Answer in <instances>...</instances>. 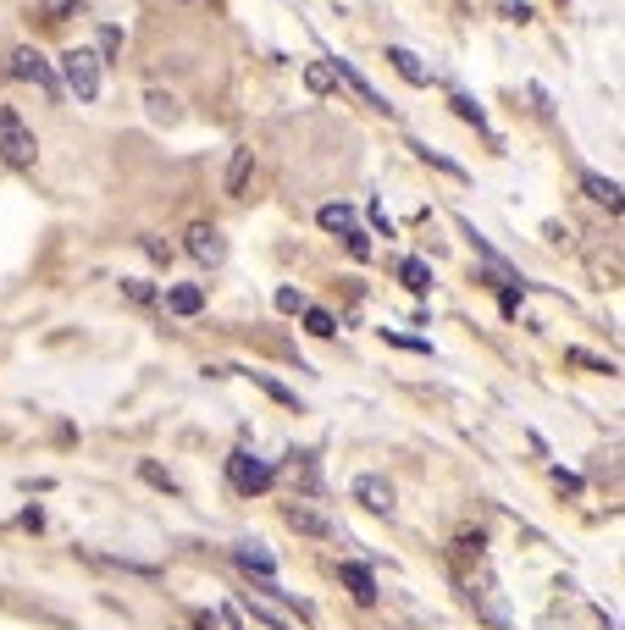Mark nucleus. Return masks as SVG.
Masks as SVG:
<instances>
[{
  "label": "nucleus",
  "instance_id": "obj_19",
  "mask_svg": "<svg viewBox=\"0 0 625 630\" xmlns=\"http://www.w3.org/2000/svg\"><path fill=\"white\" fill-rule=\"evenodd\" d=\"M305 326H310L316 337H332V332H338V315L321 310V305H305Z\"/></svg>",
  "mask_w": 625,
  "mask_h": 630
},
{
  "label": "nucleus",
  "instance_id": "obj_16",
  "mask_svg": "<svg viewBox=\"0 0 625 630\" xmlns=\"http://www.w3.org/2000/svg\"><path fill=\"white\" fill-rule=\"evenodd\" d=\"M316 222H321L327 233H343V238H349V233H360V227H355V210H349V205H321V210H316Z\"/></svg>",
  "mask_w": 625,
  "mask_h": 630
},
{
  "label": "nucleus",
  "instance_id": "obj_11",
  "mask_svg": "<svg viewBox=\"0 0 625 630\" xmlns=\"http://www.w3.org/2000/svg\"><path fill=\"white\" fill-rule=\"evenodd\" d=\"M145 116H150L156 127H177V122H183V105H177V95H166V89H145Z\"/></svg>",
  "mask_w": 625,
  "mask_h": 630
},
{
  "label": "nucleus",
  "instance_id": "obj_5",
  "mask_svg": "<svg viewBox=\"0 0 625 630\" xmlns=\"http://www.w3.org/2000/svg\"><path fill=\"white\" fill-rule=\"evenodd\" d=\"M283 520H288L294 531H305V536H321V542H338V536H343L332 515H321L316 504H299V498H294V504H283Z\"/></svg>",
  "mask_w": 625,
  "mask_h": 630
},
{
  "label": "nucleus",
  "instance_id": "obj_1",
  "mask_svg": "<svg viewBox=\"0 0 625 630\" xmlns=\"http://www.w3.org/2000/svg\"><path fill=\"white\" fill-rule=\"evenodd\" d=\"M0 161L17 166V172H34V161H39V138L12 105H0Z\"/></svg>",
  "mask_w": 625,
  "mask_h": 630
},
{
  "label": "nucleus",
  "instance_id": "obj_8",
  "mask_svg": "<svg viewBox=\"0 0 625 630\" xmlns=\"http://www.w3.org/2000/svg\"><path fill=\"white\" fill-rule=\"evenodd\" d=\"M355 504L371 509V515H393V509H398V493H393L388 475H360V481H355Z\"/></svg>",
  "mask_w": 625,
  "mask_h": 630
},
{
  "label": "nucleus",
  "instance_id": "obj_18",
  "mask_svg": "<svg viewBox=\"0 0 625 630\" xmlns=\"http://www.w3.org/2000/svg\"><path fill=\"white\" fill-rule=\"evenodd\" d=\"M398 276L409 294H432V265L427 260H398Z\"/></svg>",
  "mask_w": 625,
  "mask_h": 630
},
{
  "label": "nucleus",
  "instance_id": "obj_20",
  "mask_svg": "<svg viewBox=\"0 0 625 630\" xmlns=\"http://www.w3.org/2000/svg\"><path fill=\"white\" fill-rule=\"evenodd\" d=\"M332 84H338V78H332L327 61H310V66H305V89H310V95H327Z\"/></svg>",
  "mask_w": 625,
  "mask_h": 630
},
{
  "label": "nucleus",
  "instance_id": "obj_29",
  "mask_svg": "<svg viewBox=\"0 0 625 630\" xmlns=\"http://www.w3.org/2000/svg\"><path fill=\"white\" fill-rule=\"evenodd\" d=\"M349 255L366 260V255H371V238H366V233H349Z\"/></svg>",
  "mask_w": 625,
  "mask_h": 630
},
{
  "label": "nucleus",
  "instance_id": "obj_15",
  "mask_svg": "<svg viewBox=\"0 0 625 630\" xmlns=\"http://www.w3.org/2000/svg\"><path fill=\"white\" fill-rule=\"evenodd\" d=\"M343 586H349V597H355V603H366V608L377 603V575H371L366 565H355V558L343 565Z\"/></svg>",
  "mask_w": 625,
  "mask_h": 630
},
{
  "label": "nucleus",
  "instance_id": "obj_12",
  "mask_svg": "<svg viewBox=\"0 0 625 630\" xmlns=\"http://www.w3.org/2000/svg\"><path fill=\"white\" fill-rule=\"evenodd\" d=\"M249 172H255V150H233V161H227V177H222V194H227V199H244V188H249Z\"/></svg>",
  "mask_w": 625,
  "mask_h": 630
},
{
  "label": "nucleus",
  "instance_id": "obj_23",
  "mask_svg": "<svg viewBox=\"0 0 625 630\" xmlns=\"http://www.w3.org/2000/svg\"><path fill=\"white\" fill-rule=\"evenodd\" d=\"M409 150L421 155V161H432L438 172H449V177H465V166H459V161H449V155H438V150H427V145H409Z\"/></svg>",
  "mask_w": 625,
  "mask_h": 630
},
{
  "label": "nucleus",
  "instance_id": "obj_25",
  "mask_svg": "<svg viewBox=\"0 0 625 630\" xmlns=\"http://www.w3.org/2000/svg\"><path fill=\"white\" fill-rule=\"evenodd\" d=\"M449 105H454V111H459V116H465V122H476V127H481V133H488V116H481V105H476V100H470V95H454V100H449Z\"/></svg>",
  "mask_w": 625,
  "mask_h": 630
},
{
  "label": "nucleus",
  "instance_id": "obj_4",
  "mask_svg": "<svg viewBox=\"0 0 625 630\" xmlns=\"http://www.w3.org/2000/svg\"><path fill=\"white\" fill-rule=\"evenodd\" d=\"M465 586H470V603H476V614L488 619L493 630H515V625H509V603H504V592H499V581H493V570H488V565H481V570H476Z\"/></svg>",
  "mask_w": 625,
  "mask_h": 630
},
{
  "label": "nucleus",
  "instance_id": "obj_22",
  "mask_svg": "<svg viewBox=\"0 0 625 630\" xmlns=\"http://www.w3.org/2000/svg\"><path fill=\"white\" fill-rule=\"evenodd\" d=\"M122 294H127L133 305H156V288L145 283V276H122Z\"/></svg>",
  "mask_w": 625,
  "mask_h": 630
},
{
  "label": "nucleus",
  "instance_id": "obj_6",
  "mask_svg": "<svg viewBox=\"0 0 625 630\" xmlns=\"http://www.w3.org/2000/svg\"><path fill=\"white\" fill-rule=\"evenodd\" d=\"M227 470H233V486H238V493H249V498H255V493H266V486L277 481V470H271L266 459H255V454H233V459H227Z\"/></svg>",
  "mask_w": 625,
  "mask_h": 630
},
{
  "label": "nucleus",
  "instance_id": "obj_2",
  "mask_svg": "<svg viewBox=\"0 0 625 630\" xmlns=\"http://www.w3.org/2000/svg\"><path fill=\"white\" fill-rule=\"evenodd\" d=\"M55 78H61L66 89H73L84 105H95V100H100V55H95V50H84V45H73V50H66V55L55 61Z\"/></svg>",
  "mask_w": 625,
  "mask_h": 630
},
{
  "label": "nucleus",
  "instance_id": "obj_27",
  "mask_svg": "<svg viewBox=\"0 0 625 630\" xmlns=\"http://www.w3.org/2000/svg\"><path fill=\"white\" fill-rule=\"evenodd\" d=\"M277 310H288V315H294V310H305L299 288H277Z\"/></svg>",
  "mask_w": 625,
  "mask_h": 630
},
{
  "label": "nucleus",
  "instance_id": "obj_9",
  "mask_svg": "<svg viewBox=\"0 0 625 630\" xmlns=\"http://www.w3.org/2000/svg\"><path fill=\"white\" fill-rule=\"evenodd\" d=\"M388 66H393L409 89H427V84H432V66L415 55V50H404V45H388Z\"/></svg>",
  "mask_w": 625,
  "mask_h": 630
},
{
  "label": "nucleus",
  "instance_id": "obj_28",
  "mask_svg": "<svg viewBox=\"0 0 625 630\" xmlns=\"http://www.w3.org/2000/svg\"><path fill=\"white\" fill-rule=\"evenodd\" d=\"M138 244H145V255H150V260H156V265H166V260H172V249H166V244H161V238H138Z\"/></svg>",
  "mask_w": 625,
  "mask_h": 630
},
{
  "label": "nucleus",
  "instance_id": "obj_7",
  "mask_svg": "<svg viewBox=\"0 0 625 630\" xmlns=\"http://www.w3.org/2000/svg\"><path fill=\"white\" fill-rule=\"evenodd\" d=\"M188 255L199 260V265H222L227 260V233L222 227H211V222H199V227H188Z\"/></svg>",
  "mask_w": 625,
  "mask_h": 630
},
{
  "label": "nucleus",
  "instance_id": "obj_26",
  "mask_svg": "<svg viewBox=\"0 0 625 630\" xmlns=\"http://www.w3.org/2000/svg\"><path fill=\"white\" fill-rule=\"evenodd\" d=\"M116 50H122V28L106 23V28H100V66H106V55H116Z\"/></svg>",
  "mask_w": 625,
  "mask_h": 630
},
{
  "label": "nucleus",
  "instance_id": "obj_13",
  "mask_svg": "<svg viewBox=\"0 0 625 630\" xmlns=\"http://www.w3.org/2000/svg\"><path fill=\"white\" fill-rule=\"evenodd\" d=\"M233 558H238V565H244L249 575H260V581H271V575H277V558H271L260 542H238V547H233Z\"/></svg>",
  "mask_w": 625,
  "mask_h": 630
},
{
  "label": "nucleus",
  "instance_id": "obj_10",
  "mask_svg": "<svg viewBox=\"0 0 625 630\" xmlns=\"http://www.w3.org/2000/svg\"><path fill=\"white\" fill-rule=\"evenodd\" d=\"M327 66H332V78H343V84H349V89H355V95H360V100H366L371 111H382V116H393V105H388V95H377V89H371V84H366V78L355 73V61H327Z\"/></svg>",
  "mask_w": 625,
  "mask_h": 630
},
{
  "label": "nucleus",
  "instance_id": "obj_17",
  "mask_svg": "<svg viewBox=\"0 0 625 630\" xmlns=\"http://www.w3.org/2000/svg\"><path fill=\"white\" fill-rule=\"evenodd\" d=\"M581 188H587V194H592L598 205L620 210V183H614V177H603V172H587V177H581Z\"/></svg>",
  "mask_w": 625,
  "mask_h": 630
},
{
  "label": "nucleus",
  "instance_id": "obj_24",
  "mask_svg": "<svg viewBox=\"0 0 625 630\" xmlns=\"http://www.w3.org/2000/svg\"><path fill=\"white\" fill-rule=\"evenodd\" d=\"M138 475H145L150 486H161V493H177V481H172V475H166L161 465H150V459H138Z\"/></svg>",
  "mask_w": 625,
  "mask_h": 630
},
{
  "label": "nucleus",
  "instance_id": "obj_3",
  "mask_svg": "<svg viewBox=\"0 0 625 630\" xmlns=\"http://www.w3.org/2000/svg\"><path fill=\"white\" fill-rule=\"evenodd\" d=\"M12 78L34 84V89H39V95H45L50 105L61 100V78H55V66H50V61H45V55H39L34 45H17V50H12Z\"/></svg>",
  "mask_w": 625,
  "mask_h": 630
},
{
  "label": "nucleus",
  "instance_id": "obj_14",
  "mask_svg": "<svg viewBox=\"0 0 625 630\" xmlns=\"http://www.w3.org/2000/svg\"><path fill=\"white\" fill-rule=\"evenodd\" d=\"M166 310L172 315H199L205 310V288L199 283H172L166 288Z\"/></svg>",
  "mask_w": 625,
  "mask_h": 630
},
{
  "label": "nucleus",
  "instance_id": "obj_21",
  "mask_svg": "<svg viewBox=\"0 0 625 630\" xmlns=\"http://www.w3.org/2000/svg\"><path fill=\"white\" fill-rule=\"evenodd\" d=\"M249 376H255V382H260V387H266V393H271L277 404H288V409H299V398H294V393H288L283 382H277V376H266V371H249Z\"/></svg>",
  "mask_w": 625,
  "mask_h": 630
}]
</instances>
